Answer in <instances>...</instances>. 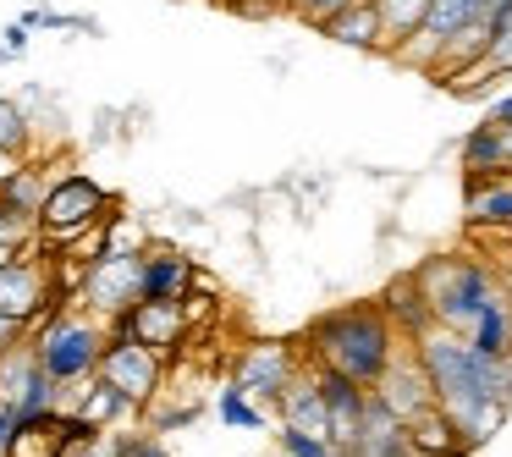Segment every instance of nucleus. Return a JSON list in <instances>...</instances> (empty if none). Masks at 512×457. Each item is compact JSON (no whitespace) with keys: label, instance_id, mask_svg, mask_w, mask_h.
I'll use <instances>...</instances> for the list:
<instances>
[{"label":"nucleus","instance_id":"nucleus-33","mask_svg":"<svg viewBox=\"0 0 512 457\" xmlns=\"http://www.w3.org/2000/svg\"><path fill=\"white\" fill-rule=\"evenodd\" d=\"M12 441H17V408L12 402H0V457L12 452Z\"/></svg>","mask_w":512,"mask_h":457},{"label":"nucleus","instance_id":"nucleus-4","mask_svg":"<svg viewBox=\"0 0 512 457\" xmlns=\"http://www.w3.org/2000/svg\"><path fill=\"white\" fill-rule=\"evenodd\" d=\"M116 204L122 199H116L105 182H94L89 171H67V177H56L50 193H45V210H39V221H45V243L61 254V248L78 243L83 232L105 226V215H111Z\"/></svg>","mask_w":512,"mask_h":457},{"label":"nucleus","instance_id":"nucleus-23","mask_svg":"<svg viewBox=\"0 0 512 457\" xmlns=\"http://www.w3.org/2000/svg\"><path fill=\"white\" fill-rule=\"evenodd\" d=\"M45 193H50L45 166H28V160H23V166H17L6 182H0V199H6V204H17V210H34V215L45 210Z\"/></svg>","mask_w":512,"mask_h":457},{"label":"nucleus","instance_id":"nucleus-20","mask_svg":"<svg viewBox=\"0 0 512 457\" xmlns=\"http://www.w3.org/2000/svg\"><path fill=\"white\" fill-rule=\"evenodd\" d=\"M468 342H474L485 358H507V353H512V292H507V287H501L496 298L485 303V314L474 320Z\"/></svg>","mask_w":512,"mask_h":457},{"label":"nucleus","instance_id":"nucleus-35","mask_svg":"<svg viewBox=\"0 0 512 457\" xmlns=\"http://www.w3.org/2000/svg\"><path fill=\"white\" fill-rule=\"evenodd\" d=\"M485 116H490V122H507V127H512V89H507V94H496Z\"/></svg>","mask_w":512,"mask_h":457},{"label":"nucleus","instance_id":"nucleus-5","mask_svg":"<svg viewBox=\"0 0 512 457\" xmlns=\"http://www.w3.org/2000/svg\"><path fill=\"white\" fill-rule=\"evenodd\" d=\"M501 0H430V12H424L419 34L408 39V45L391 50V61H402V67H419L424 78L435 72V61H441V50L452 45L463 28L474 23H490V12H496Z\"/></svg>","mask_w":512,"mask_h":457},{"label":"nucleus","instance_id":"nucleus-2","mask_svg":"<svg viewBox=\"0 0 512 457\" xmlns=\"http://www.w3.org/2000/svg\"><path fill=\"white\" fill-rule=\"evenodd\" d=\"M28 342H34L39 364H45L56 380L83 386V380L100 375L105 342H111V320H100V314L83 309V303H61L45 325H34V336H28Z\"/></svg>","mask_w":512,"mask_h":457},{"label":"nucleus","instance_id":"nucleus-14","mask_svg":"<svg viewBox=\"0 0 512 457\" xmlns=\"http://www.w3.org/2000/svg\"><path fill=\"white\" fill-rule=\"evenodd\" d=\"M463 221L474 232H512V171L463 182Z\"/></svg>","mask_w":512,"mask_h":457},{"label":"nucleus","instance_id":"nucleus-27","mask_svg":"<svg viewBox=\"0 0 512 457\" xmlns=\"http://www.w3.org/2000/svg\"><path fill=\"white\" fill-rule=\"evenodd\" d=\"M105 254H144V232H138V221L122 215V204L105 215Z\"/></svg>","mask_w":512,"mask_h":457},{"label":"nucleus","instance_id":"nucleus-21","mask_svg":"<svg viewBox=\"0 0 512 457\" xmlns=\"http://www.w3.org/2000/svg\"><path fill=\"white\" fill-rule=\"evenodd\" d=\"M39 353H34V342H23V347H12V353H0V402H23L28 397V386H34V375H39Z\"/></svg>","mask_w":512,"mask_h":457},{"label":"nucleus","instance_id":"nucleus-37","mask_svg":"<svg viewBox=\"0 0 512 457\" xmlns=\"http://www.w3.org/2000/svg\"><path fill=\"white\" fill-rule=\"evenodd\" d=\"M23 254H28V248H17V243H6V237H0V270H6V265H17Z\"/></svg>","mask_w":512,"mask_h":457},{"label":"nucleus","instance_id":"nucleus-8","mask_svg":"<svg viewBox=\"0 0 512 457\" xmlns=\"http://www.w3.org/2000/svg\"><path fill=\"white\" fill-rule=\"evenodd\" d=\"M303 364H309V353H303L298 342H254V347H243L232 380L248 391V397L265 402V408H276L281 391L303 375Z\"/></svg>","mask_w":512,"mask_h":457},{"label":"nucleus","instance_id":"nucleus-31","mask_svg":"<svg viewBox=\"0 0 512 457\" xmlns=\"http://www.w3.org/2000/svg\"><path fill=\"white\" fill-rule=\"evenodd\" d=\"M28 331H34L28 320H12V314H0V353H12V347H23V342H28Z\"/></svg>","mask_w":512,"mask_h":457},{"label":"nucleus","instance_id":"nucleus-9","mask_svg":"<svg viewBox=\"0 0 512 457\" xmlns=\"http://www.w3.org/2000/svg\"><path fill=\"white\" fill-rule=\"evenodd\" d=\"M56 303V281H50V259L39 254H23L17 265L0 270V314H12V320H28L34 325L39 314Z\"/></svg>","mask_w":512,"mask_h":457},{"label":"nucleus","instance_id":"nucleus-10","mask_svg":"<svg viewBox=\"0 0 512 457\" xmlns=\"http://www.w3.org/2000/svg\"><path fill=\"white\" fill-rule=\"evenodd\" d=\"M188 303H160V298H138L133 309L116 320V331H127L133 342L155 347V353H177L182 336H188Z\"/></svg>","mask_w":512,"mask_h":457},{"label":"nucleus","instance_id":"nucleus-26","mask_svg":"<svg viewBox=\"0 0 512 457\" xmlns=\"http://www.w3.org/2000/svg\"><path fill=\"white\" fill-rule=\"evenodd\" d=\"M105 441H111L116 457H171V446L160 430H111Z\"/></svg>","mask_w":512,"mask_h":457},{"label":"nucleus","instance_id":"nucleus-13","mask_svg":"<svg viewBox=\"0 0 512 457\" xmlns=\"http://www.w3.org/2000/svg\"><path fill=\"white\" fill-rule=\"evenodd\" d=\"M320 39L342 50H358V56H391V34L386 17H380V0H353L347 12H336L331 23L320 28Z\"/></svg>","mask_w":512,"mask_h":457},{"label":"nucleus","instance_id":"nucleus-3","mask_svg":"<svg viewBox=\"0 0 512 457\" xmlns=\"http://www.w3.org/2000/svg\"><path fill=\"white\" fill-rule=\"evenodd\" d=\"M419 281L435 303V320L446 331H474V320L485 314V303L501 292V276L474 254H430L419 265Z\"/></svg>","mask_w":512,"mask_h":457},{"label":"nucleus","instance_id":"nucleus-17","mask_svg":"<svg viewBox=\"0 0 512 457\" xmlns=\"http://www.w3.org/2000/svg\"><path fill=\"white\" fill-rule=\"evenodd\" d=\"M199 281V265H193L182 248H144V298H160V303H182Z\"/></svg>","mask_w":512,"mask_h":457},{"label":"nucleus","instance_id":"nucleus-32","mask_svg":"<svg viewBox=\"0 0 512 457\" xmlns=\"http://www.w3.org/2000/svg\"><path fill=\"white\" fill-rule=\"evenodd\" d=\"M28 34H34V28H28L23 17H17V23H6V28H0V39H6V50H12L17 61L28 56Z\"/></svg>","mask_w":512,"mask_h":457},{"label":"nucleus","instance_id":"nucleus-12","mask_svg":"<svg viewBox=\"0 0 512 457\" xmlns=\"http://www.w3.org/2000/svg\"><path fill=\"white\" fill-rule=\"evenodd\" d=\"M314 375H320L325 408H331V441L342 446V452H353L358 424H364V408H369V386L353 375H342V369H325V364H314Z\"/></svg>","mask_w":512,"mask_h":457},{"label":"nucleus","instance_id":"nucleus-18","mask_svg":"<svg viewBox=\"0 0 512 457\" xmlns=\"http://www.w3.org/2000/svg\"><path fill=\"white\" fill-rule=\"evenodd\" d=\"M408 441L419 457H468L474 446H468V435L452 424V413L435 402V408H424L419 419H408Z\"/></svg>","mask_w":512,"mask_h":457},{"label":"nucleus","instance_id":"nucleus-36","mask_svg":"<svg viewBox=\"0 0 512 457\" xmlns=\"http://www.w3.org/2000/svg\"><path fill=\"white\" fill-rule=\"evenodd\" d=\"M490 34H512V0H501L496 12H490Z\"/></svg>","mask_w":512,"mask_h":457},{"label":"nucleus","instance_id":"nucleus-34","mask_svg":"<svg viewBox=\"0 0 512 457\" xmlns=\"http://www.w3.org/2000/svg\"><path fill=\"white\" fill-rule=\"evenodd\" d=\"M56 457H116L111 441H89V446H61Z\"/></svg>","mask_w":512,"mask_h":457},{"label":"nucleus","instance_id":"nucleus-22","mask_svg":"<svg viewBox=\"0 0 512 457\" xmlns=\"http://www.w3.org/2000/svg\"><path fill=\"white\" fill-rule=\"evenodd\" d=\"M215 413H221L226 430H265V402L248 397L243 386H221V397H215Z\"/></svg>","mask_w":512,"mask_h":457},{"label":"nucleus","instance_id":"nucleus-38","mask_svg":"<svg viewBox=\"0 0 512 457\" xmlns=\"http://www.w3.org/2000/svg\"><path fill=\"white\" fill-rule=\"evenodd\" d=\"M6 61H17V56H12V50H6V39H0V67H6Z\"/></svg>","mask_w":512,"mask_h":457},{"label":"nucleus","instance_id":"nucleus-6","mask_svg":"<svg viewBox=\"0 0 512 457\" xmlns=\"http://www.w3.org/2000/svg\"><path fill=\"white\" fill-rule=\"evenodd\" d=\"M100 380H111L116 391L133 397L138 413H149L160 402V386H166V353L133 342L127 331L111 325V342H105V358H100Z\"/></svg>","mask_w":512,"mask_h":457},{"label":"nucleus","instance_id":"nucleus-25","mask_svg":"<svg viewBox=\"0 0 512 457\" xmlns=\"http://www.w3.org/2000/svg\"><path fill=\"white\" fill-rule=\"evenodd\" d=\"M28 28H45V34H105L100 17H83V12H56V6H28L23 12Z\"/></svg>","mask_w":512,"mask_h":457},{"label":"nucleus","instance_id":"nucleus-24","mask_svg":"<svg viewBox=\"0 0 512 457\" xmlns=\"http://www.w3.org/2000/svg\"><path fill=\"white\" fill-rule=\"evenodd\" d=\"M0 149H12V155H34V122H28L23 100L12 94H0Z\"/></svg>","mask_w":512,"mask_h":457},{"label":"nucleus","instance_id":"nucleus-30","mask_svg":"<svg viewBox=\"0 0 512 457\" xmlns=\"http://www.w3.org/2000/svg\"><path fill=\"white\" fill-rule=\"evenodd\" d=\"M353 457H419V452H413L408 430H402V435H391V441H369V446H353Z\"/></svg>","mask_w":512,"mask_h":457},{"label":"nucleus","instance_id":"nucleus-15","mask_svg":"<svg viewBox=\"0 0 512 457\" xmlns=\"http://www.w3.org/2000/svg\"><path fill=\"white\" fill-rule=\"evenodd\" d=\"M380 309L391 314V325L402 331V342H413V336H424L430 325H441V320H435L430 292H424V281H419V270H402V276H391L386 292H380Z\"/></svg>","mask_w":512,"mask_h":457},{"label":"nucleus","instance_id":"nucleus-29","mask_svg":"<svg viewBox=\"0 0 512 457\" xmlns=\"http://www.w3.org/2000/svg\"><path fill=\"white\" fill-rule=\"evenodd\" d=\"M199 419V402H182V408H149V430H188Z\"/></svg>","mask_w":512,"mask_h":457},{"label":"nucleus","instance_id":"nucleus-39","mask_svg":"<svg viewBox=\"0 0 512 457\" xmlns=\"http://www.w3.org/2000/svg\"><path fill=\"white\" fill-rule=\"evenodd\" d=\"M281 457H287V452H281Z\"/></svg>","mask_w":512,"mask_h":457},{"label":"nucleus","instance_id":"nucleus-1","mask_svg":"<svg viewBox=\"0 0 512 457\" xmlns=\"http://www.w3.org/2000/svg\"><path fill=\"white\" fill-rule=\"evenodd\" d=\"M309 364L342 369V375L375 386L391 369V358L402 353V331L391 325V314L375 303H342V309H325L320 320L309 325Z\"/></svg>","mask_w":512,"mask_h":457},{"label":"nucleus","instance_id":"nucleus-28","mask_svg":"<svg viewBox=\"0 0 512 457\" xmlns=\"http://www.w3.org/2000/svg\"><path fill=\"white\" fill-rule=\"evenodd\" d=\"M347 6H353V0H287V12L298 17L303 28H314V34H320L336 12H347Z\"/></svg>","mask_w":512,"mask_h":457},{"label":"nucleus","instance_id":"nucleus-16","mask_svg":"<svg viewBox=\"0 0 512 457\" xmlns=\"http://www.w3.org/2000/svg\"><path fill=\"white\" fill-rule=\"evenodd\" d=\"M276 419L287 424V430H309V435H325V441H331V408H325V391H320L314 364H303V375L281 391Z\"/></svg>","mask_w":512,"mask_h":457},{"label":"nucleus","instance_id":"nucleus-7","mask_svg":"<svg viewBox=\"0 0 512 457\" xmlns=\"http://www.w3.org/2000/svg\"><path fill=\"white\" fill-rule=\"evenodd\" d=\"M138 287H144V254H100L89 270H83L78 303H83V309H94L100 320L116 325L138 298H144Z\"/></svg>","mask_w":512,"mask_h":457},{"label":"nucleus","instance_id":"nucleus-19","mask_svg":"<svg viewBox=\"0 0 512 457\" xmlns=\"http://www.w3.org/2000/svg\"><path fill=\"white\" fill-rule=\"evenodd\" d=\"M67 391L78 397L72 408H78L83 419H94L100 430H116L122 419H138L133 397H127V391H116L111 380H100V375H94V380H83V386H67Z\"/></svg>","mask_w":512,"mask_h":457},{"label":"nucleus","instance_id":"nucleus-11","mask_svg":"<svg viewBox=\"0 0 512 457\" xmlns=\"http://www.w3.org/2000/svg\"><path fill=\"white\" fill-rule=\"evenodd\" d=\"M375 391L402 413V419H419L424 408H435V380H430V369H424V358L413 353V342L391 358V369L375 380Z\"/></svg>","mask_w":512,"mask_h":457}]
</instances>
